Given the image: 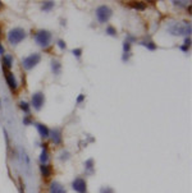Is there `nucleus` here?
I'll return each instance as SVG.
<instances>
[{
  "instance_id": "1",
  "label": "nucleus",
  "mask_w": 192,
  "mask_h": 193,
  "mask_svg": "<svg viewBox=\"0 0 192 193\" xmlns=\"http://www.w3.org/2000/svg\"><path fill=\"white\" fill-rule=\"evenodd\" d=\"M25 37H26V32L23 28H13L8 33V41H9V44H12V45L19 44L21 41L25 40Z\"/></svg>"
},
{
  "instance_id": "2",
  "label": "nucleus",
  "mask_w": 192,
  "mask_h": 193,
  "mask_svg": "<svg viewBox=\"0 0 192 193\" xmlns=\"http://www.w3.org/2000/svg\"><path fill=\"white\" fill-rule=\"evenodd\" d=\"M51 41V33L46 30H41L36 33V42L42 48H48Z\"/></svg>"
},
{
  "instance_id": "3",
  "label": "nucleus",
  "mask_w": 192,
  "mask_h": 193,
  "mask_svg": "<svg viewBox=\"0 0 192 193\" xmlns=\"http://www.w3.org/2000/svg\"><path fill=\"white\" fill-rule=\"evenodd\" d=\"M96 17L100 23H106L111 17V9L106 5H101L96 9Z\"/></svg>"
},
{
  "instance_id": "4",
  "label": "nucleus",
  "mask_w": 192,
  "mask_h": 193,
  "mask_svg": "<svg viewBox=\"0 0 192 193\" xmlns=\"http://www.w3.org/2000/svg\"><path fill=\"white\" fill-rule=\"evenodd\" d=\"M40 60H41L40 54H31L30 56L23 59V67L26 69H32L33 67H36V65L40 63Z\"/></svg>"
},
{
  "instance_id": "5",
  "label": "nucleus",
  "mask_w": 192,
  "mask_h": 193,
  "mask_svg": "<svg viewBox=\"0 0 192 193\" xmlns=\"http://www.w3.org/2000/svg\"><path fill=\"white\" fill-rule=\"evenodd\" d=\"M72 188L76 192H78V193H86L87 192L86 180L82 179V178H76L74 180H73V183H72Z\"/></svg>"
},
{
  "instance_id": "6",
  "label": "nucleus",
  "mask_w": 192,
  "mask_h": 193,
  "mask_svg": "<svg viewBox=\"0 0 192 193\" xmlns=\"http://www.w3.org/2000/svg\"><path fill=\"white\" fill-rule=\"evenodd\" d=\"M44 102H45V97L42 92H36V94L32 95V105L36 110H40L42 105H44Z\"/></svg>"
},
{
  "instance_id": "7",
  "label": "nucleus",
  "mask_w": 192,
  "mask_h": 193,
  "mask_svg": "<svg viewBox=\"0 0 192 193\" xmlns=\"http://www.w3.org/2000/svg\"><path fill=\"white\" fill-rule=\"evenodd\" d=\"M50 134H51V141L54 145L61 143V130L59 128H54L51 132H50Z\"/></svg>"
},
{
  "instance_id": "8",
  "label": "nucleus",
  "mask_w": 192,
  "mask_h": 193,
  "mask_svg": "<svg viewBox=\"0 0 192 193\" xmlns=\"http://www.w3.org/2000/svg\"><path fill=\"white\" fill-rule=\"evenodd\" d=\"M5 78H6V82L9 84V87L12 90H15V88H17V81H15L13 73H10L9 71H5Z\"/></svg>"
},
{
  "instance_id": "9",
  "label": "nucleus",
  "mask_w": 192,
  "mask_h": 193,
  "mask_svg": "<svg viewBox=\"0 0 192 193\" xmlns=\"http://www.w3.org/2000/svg\"><path fill=\"white\" fill-rule=\"evenodd\" d=\"M50 193H67L65 188L58 182H53L50 184Z\"/></svg>"
},
{
  "instance_id": "10",
  "label": "nucleus",
  "mask_w": 192,
  "mask_h": 193,
  "mask_svg": "<svg viewBox=\"0 0 192 193\" xmlns=\"http://www.w3.org/2000/svg\"><path fill=\"white\" fill-rule=\"evenodd\" d=\"M36 128H37L38 133H40V136L42 138H46V137L50 136V130H49V128L46 125L41 124V123H36Z\"/></svg>"
},
{
  "instance_id": "11",
  "label": "nucleus",
  "mask_w": 192,
  "mask_h": 193,
  "mask_svg": "<svg viewBox=\"0 0 192 193\" xmlns=\"http://www.w3.org/2000/svg\"><path fill=\"white\" fill-rule=\"evenodd\" d=\"M40 170H41V174L44 175L45 178H48V176H50V174H51V168L46 164H41Z\"/></svg>"
},
{
  "instance_id": "12",
  "label": "nucleus",
  "mask_w": 192,
  "mask_h": 193,
  "mask_svg": "<svg viewBox=\"0 0 192 193\" xmlns=\"http://www.w3.org/2000/svg\"><path fill=\"white\" fill-rule=\"evenodd\" d=\"M51 69H53L54 74H59V72H60V63L59 61L53 60L51 61Z\"/></svg>"
},
{
  "instance_id": "13",
  "label": "nucleus",
  "mask_w": 192,
  "mask_h": 193,
  "mask_svg": "<svg viewBox=\"0 0 192 193\" xmlns=\"http://www.w3.org/2000/svg\"><path fill=\"white\" fill-rule=\"evenodd\" d=\"M131 6L134 8V9H138V10H144L145 9V3H142V1H133V3H131Z\"/></svg>"
},
{
  "instance_id": "14",
  "label": "nucleus",
  "mask_w": 192,
  "mask_h": 193,
  "mask_svg": "<svg viewBox=\"0 0 192 193\" xmlns=\"http://www.w3.org/2000/svg\"><path fill=\"white\" fill-rule=\"evenodd\" d=\"M3 64L5 65V68H10L13 65V61H12V56L9 55H5L3 58Z\"/></svg>"
},
{
  "instance_id": "15",
  "label": "nucleus",
  "mask_w": 192,
  "mask_h": 193,
  "mask_svg": "<svg viewBox=\"0 0 192 193\" xmlns=\"http://www.w3.org/2000/svg\"><path fill=\"white\" fill-rule=\"evenodd\" d=\"M40 160H41V164H46L49 160V156H48V152H46V150L41 152V156H40Z\"/></svg>"
},
{
  "instance_id": "16",
  "label": "nucleus",
  "mask_w": 192,
  "mask_h": 193,
  "mask_svg": "<svg viewBox=\"0 0 192 193\" xmlns=\"http://www.w3.org/2000/svg\"><path fill=\"white\" fill-rule=\"evenodd\" d=\"M141 45L146 46V48L150 49V50H155L156 49V45L154 44V42H151V41H149V42H141Z\"/></svg>"
},
{
  "instance_id": "17",
  "label": "nucleus",
  "mask_w": 192,
  "mask_h": 193,
  "mask_svg": "<svg viewBox=\"0 0 192 193\" xmlns=\"http://www.w3.org/2000/svg\"><path fill=\"white\" fill-rule=\"evenodd\" d=\"M84 166H86V169H87V170L91 173V171H92V166H94V160H92V159L87 160L86 163H84Z\"/></svg>"
},
{
  "instance_id": "18",
  "label": "nucleus",
  "mask_w": 192,
  "mask_h": 193,
  "mask_svg": "<svg viewBox=\"0 0 192 193\" xmlns=\"http://www.w3.org/2000/svg\"><path fill=\"white\" fill-rule=\"evenodd\" d=\"M53 6H54V3L53 1H46V3H44V5H42V9H44L45 12H48V10L51 9Z\"/></svg>"
},
{
  "instance_id": "19",
  "label": "nucleus",
  "mask_w": 192,
  "mask_h": 193,
  "mask_svg": "<svg viewBox=\"0 0 192 193\" xmlns=\"http://www.w3.org/2000/svg\"><path fill=\"white\" fill-rule=\"evenodd\" d=\"M106 33H108V35H110V36H117V30H115L114 27L109 26V27L106 28Z\"/></svg>"
},
{
  "instance_id": "20",
  "label": "nucleus",
  "mask_w": 192,
  "mask_h": 193,
  "mask_svg": "<svg viewBox=\"0 0 192 193\" xmlns=\"http://www.w3.org/2000/svg\"><path fill=\"white\" fill-rule=\"evenodd\" d=\"M19 106H21V109L25 111V113H28L30 111V106H28V104L25 102V101H22L21 104H19Z\"/></svg>"
},
{
  "instance_id": "21",
  "label": "nucleus",
  "mask_w": 192,
  "mask_h": 193,
  "mask_svg": "<svg viewBox=\"0 0 192 193\" xmlns=\"http://www.w3.org/2000/svg\"><path fill=\"white\" fill-rule=\"evenodd\" d=\"M190 42H191L190 38H186V41H184V45L182 46V50H183V51H187V50H188V46H190Z\"/></svg>"
},
{
  "instance_id": "22",
  "label": "nucleus",
  "mask_w": 192,
  "mask_h": 193,
  "mask_svg": "<svg viewBox=\"0 0 192 193\" xmlns=\"http://www.w3.org/2000/svg\"><path fill=\"white\" fill-rule=\"evenodd\" d=\"M100 193H114V191L111 189L110 187H104V188H101V191H100Z\"/></svg>"
},
{
  "instance_id": "23",
  "label": "nucleus",
  "mask_w": 192,
  "mask_h": 193,
  "mask_svg": "<svg viewBox=\"0 0 192 193\" xmlns=\"http://www.w3.org/2000/svg\"><path fill=\"white\" fill-rule=\"evenodd\" d=\"M129 48H131L129 41H124V45H123V49H124V53H128V51H129Z\"/></svg>"
},
{
  "instance_id": "24",
  "label": "nucleus",
  "mask_w": 192,
  "mask_h": 193,
  "mask_svg": "<svg viewBox=\"0 0 192 193\" xmlns=\"http://www.w3.org/2000/svg\"><path fill=\"white\" fill-rule=\"evenodd\" d=\"M72 53L74 54V55H76L77 58H79V56H81V54H82V50H81V49H74Z\"/></svg>"
},
{
  "instance_id": "25",
  "label": "nucleus",
  "mask_w": 192,
  "mask_h": 193,
  "mask_svg": "<svg viewBox=\"0 0 192 193\" xmlns=\"http://www.w3.org/2000/svg\"><path fill=\"white\" fill-rule=\"evenodd\" d=\"M60 159L61 160H68L69 159V153L68 152H63V153H61V156H60Z\"/></svg>"
},
{
  "instance_id": "26",
  "label": "nucleus",
  "mask_w": 192,
  "mask_h": 193,
  "mask_svg": "<svg viewBox=\"0 0 192 193\" xmlns=\"http://www.w3.org/2000/svg\"><path fill=\"white\" fill-rule=\"evenodd\" d=\"M58 45H59L60 49H65V42H64L63 40H59V41H58Z\"/></svg>"
},
{
  "instance_id": "27",
  "label": "nucleus",
  "mask_w": 192,
  "mask_h": 193,
  "mask_svg": "<svg viewBox=\"0 0 192 193\" xmlns=\"http://www.w3.org/2000/svg\"><path fill=\"white\" fill-rule=\"evenodd\" d=\"M83 99H84V95H79V96H78V99H77V102H82V101H83Z\"/></svg>"
},
{
  "instance_id": "28",
  "label": "nucleus",
  "mask_w": 192,
  "mask_h": 193,
  "mask_svg": "<svg viewBox=\"0 0 192 193\" xmlns=\"http://www.w3.org/2000/svg\"><path fill=\"white\" fill-rule=\"evenodd\" d=\"M23 123H25L26 125H28V124H31V120L28 118H25V119H23Z\"/></svg>"
},
{
  "instance_id": "29",
  "label": "nucleus",
  "mask_w": 192,
  "mask_h": 193,
  "mask_svg": "<svg viewBox=\"0 0 192 193\" xmlns=\"http://www.w3.org/2000/svg\"><path fill=\"white\" fill-rule=\"evenodd\" d=\"M0 54H1V55L4 54V48H3V45H1V44H0Z\"/></svg>"
},
{
  "instance_id": "30",
  "label": "nucleus",
  "mask_w": 192,
  "mask_h": 193,
  "mask_svg": "<svg viewBox=\"0 0 192 193\" xmlns=\"http://www.w3.org/2000/svg\"><path fill=\"white\" fill-rule=\"evenodd\" d=\"M0 8H1V3H0Z\"/></svg>"
}]
</instances>
